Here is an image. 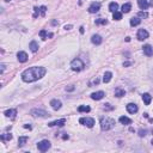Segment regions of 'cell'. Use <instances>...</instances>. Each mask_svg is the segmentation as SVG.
I'll return each instance as SVG.
<instances>
[{
	"label": "cell",
	"instance_id": "obj_34",
	"mask_svg": "<svg viewBox=\"0 0 153 153\" xmlns=\"http://www.w3.org/2000/svg\"><path fill=\"white\" fill-rule=\"evenodd\" d=\"M34 10H35V13H34V18H37L38 17V14H40V7H34Z\"/></svg>",
	"mask_w": 153,
	"mask_h": 153
},
{
	"label": "cell",
	"instance_id": "obj_27",
	"mask_svg": "<svg viewBox=\"0 0 153 153\" xmlns=\"http://www.w3.org/2000/svg\"><path fill=\"white\" fill-rule=\"evenodd\" d=\"M1 140H3V141H10V140H12V134H10V133L1 134Z\"/></svg>",
	"mask_w": 153,
	"mask_h": 153
},
{
	"label": "cell",
	"instance_id": "obj_32",
	"mask_svg": "<svg viewBox=\"0 0 153 153\" xmlns=\"http://www.w3.org/2000/svg\"><path fill=\"white\" fill-rule=\"evenodd\" d=\"M96 24L98 25V24H108V20L106 19H102V18H99V19H96Z\"/></svg>",
	"mask_w": 153,
	"mask_h": 153
},
{
	"label": "cell",
	"instance_id": "obj_22",
	"mask_svg": "<svg viewBox=\"0 0 153 153\" xmlns=\"http://www.w3.org/2000/svg\"><path fill=\"white\" fill-rule=\"evenodd\" d=\"M117 10H119V4L117 3H110L109 4V11L110 12H116V11H117Z\"/></svg>",
	"mask_w": 153,
	"mask_h": 153
},
{
	"label": "cell",
	"instance_id": "obj_26",
	"mask_svg": "<svg viewBox=\"0 0 153 153\" xmlns=\"http://www.w3.org/2000/svg\"><path fill=\"white\" fill-rule=\"evenodd\" d=\"M26 141H28V136H20V137L18 139V146H19V147L24 146Z\"/></svg>",
	"mask_w": 153,
	"mask_h": 153
},
{
	"label": "cell",
	"instance_id": "obj_21",
	"mask_svg": "<svg viewBox=\"0 0 153 153\" xmlns=\"http://www.w3.org/2000/svg\"><path fill=\"white\" fill-rule=\"evenodd\" d=\"M111 78H113V73L108 71V72H105V73H104L103 81H104V83H109V81L111 80Z\"/></svg>",
	"mask_w": 153,
	"mask_h": 153
},
{
	"label": "cell",
	"instance_id": "obj_7",
	"mask_svg": "<svg viewBox=\"0 0 153 153\" xmlns=\"http://www.w3.org/2000/svg\"><path fill=\"white\" fill-rule=\"evenodd\" d=\"M146 38H148V31L145 30V29H139V31H137V40L144 41Z\"/></svg>",
	"mask_w": 153,
	"mask_h": 153
},
{
	"label": "cell",
	"instance_id": "obj_20",
	"mask_svg": "<svg viewBox=\"0 0 153 153\" xmlns=\"http://www.w3.org/2000/svg\"><path fill=\"white\" fill-rule=\"evenodd\" d=\"M119 121L121 122L122 125H130L132 123V120L129 119V117H127V116H121Z\"/></svg>",
	"mask_w": 153,
	"mask_h": 153
},
{
	"label": "cell",
	"instance_id": "obj_12",
	"mask_svg": "<svg viewBox=\"0 0 153 153\" xmlns=\"http://www.w3.org/2000/svg\"><path fill=\"white\" fill-rule=\"evenodd\" d=\"M66 123V119H60V120H56V121H53L48 123L49 127H54V126H57V127H62L63 125Z\"/></svg>",
	"mask_w": 153,
	"mask_h": 153
},
{
	"label": "cell",
	"instance_id": "obj_13",
	"mask_svg": "<svg viewBox=\"0 0 153 153\" xmlns=\"http://www.w3.org/2000/svg\"><path fill=\"white\" fill-rule=\"evenodd\" d=\"M137 110H139V108H137L136 104H134V103L127 104V111L129 114H135V113H137Z\"/></svg>",
	"mask_w": 153,
	"mask_h": 153
},
{
	"label": "cell",
	"instance_id": "obj_3",
	"mask_svg": "<svg viewBox=\"0 0 153 153\" xmlns=\"http://www.w3.org/2000/svg\"><path fill=\"white\" fill-rule=\"evenodd\" d=\"M85 67L84 62L81 61L80 59H74L71 62V68L73 69V71H77V72H80V71H83Z\"/></svg>",
	"mask_w": 153,
	"mask_h": 153
},
{
	"label": "cell",
	"instance_id": "obj_19",
	"mask_svg": "<svg viewBox=\"0 0 153 153\" xmlns=\"http://www.w3.org/2000/svg\"><path fill=\"white\" fill-rule=\"evenodd\" d=\"M29 48H30V50H31L32 53H36L38 50V44L36 41H31L30 42V46H29Z\"/></svg>",
	"mask_w": 153,
	"mask_h": 153
},
{
	"label": "cell",
	"instance_id": "obj_28",
	"mask_svg": "<svg viewBox=\"0 0 153 153\" xmlns=\"http://www.w3.org/2000/svg\"><path fill=\"white\" fill-rule=\"evenodd\" d=\"M126 94V91L125 90H122V89H116L115 90V96L116 97H123Z\"/></svg>",
	"mask_w": 153,
	"mask_h": 153
},
{
	"label": "cell",
	"instance_id": "obj_1",
	"mask_svg": "<svg viewBox=\"0 0 153 153\" xmlns=\"http://www.w3.org/2000/svg\"><path fill=\"white\" fill-rule=\"evenodd\" d=\"M47 73V69L44 67H38V66H34V67H30V68L25 69L24 72L22 73V79L25 83H32V81H36L38 79L43 78Z\"/></svg>",
	"mask_w": 153,
	"mask_h": 153
},
{
	"label": "cell",
	"instance_id": "obj_2",
	"mask_svg": "<svg viewBox=\"0 0 153 153\" xmlns=\"http://www.w3.org/2000/svg\"><path fill=\"white\" fill-rule=\"evenodd\" d=\"M115 126V120L110 117H102L100 119V128L102 130H109Z\"/></svg>",
	"mask_w": 153,
	"mask_h": 153
},
{
	"label": "cell",
	"instance_id": "obj_43",
	"mask_svg": "<svg viewBox=\"0 0 153 153\" xmlns=\"http://www.w3.org/2000/svg\"><path fill=\"white\" fill-rule=\"evenodd\" d=\"M80 32L81 34H84V28H83V26H80Z\"/></svg>",
	"mask_w": 153,
	"mask_h": 153
},
{
	"label": "cell",
	"instance_id": "obj_29",
	"mask_svg": "<svg viewBox=\"0 0 153 153\" xmlns=\"http://www.w3.org/2000/svg\"><path fill=\"white\" fill-rule=\"evenodd\" d=\"M40 36H41V38H42L43 41H46L48 37H49V34H47L46 30H41V31H40Z\"/></svg>",
	"mask_w": 153,
	"mask_h": 153
},
{
	"label": "cell",
	"instance_id": "obj_9",
	"mask_svg": "<svg viewBox=\"0 0 153 153\" xmlns=\"http://www.w3.org/2000/svg\"><path fill=\"white\" fill-rule=\"evenodd\" d=\"M100 9V4L99 3H92L90 5V7H89V12L90 13H96L98 12Z\"/></svg>",
	"mask_w": 153,
	"mask_h": 153
},
{
	"label": "cell",
	"instance_id": "obj_39",
	"mask_svg": "<svg viewBox=\"0 0 153 153\" xmlns=\"http://www.w3.org/2000/svg\"><path fill=\"white\" fill-rule=\"evenodd\" d=\"M65 29L66 30H71V29H72V25H65Z\"/></svg>",
	"mask_w": 153,
	"mask_h": 153
},
{
	"label": "cell",
	"instance_id": "obj_4",
	"mask_svg": "<svg viewBox=\"0 0 153 153\" xmlns=\"http://www.w3.org/2000/svg\"><path fill=\"white\" fill-rule=\"evenodd\" d=\"M30 115L34 116V117H48V116H50L46 110L42 109H32L30 111Z\"/></svg>",
	"mask_w": 153,
	"mask_h": 153
},
{
	"label": "cell",
	"instance_id": "obj_11",
	"mask_svg": "<svg viewBox=\"0 0 153 153\" xmlns=\"http://www.w3.org/2000/svg\"><path fill=\"white\" fill-rule=\"evenodd\" d=\"M142 50H144V54L146 56H152L153 55V48L151 47L150 44H145L142 47Z\"/></svg>",
	"mask_w": 153,
	"mask_h": 153
},
{
	"label": "cell",
	"instance_id": "obj_42",
	"mask_svg": "<svg viewBox=\"0 0 153 153\" xmlns=\"http://www.w3.org/2000/svg\"><path fill=\"white\" fill-rule=\"evenodd\" d=\"M148 4H150L151 7H153V0H150V3H148Z\"/></svg>",
	"mask_w": 153,
	"mask_h": 153
},
{
	"label": "cell",
	"instance_id": "obj_38",
	"mask_svg": "<svg viewBox=\"0 0 153 153\" xmlns=\"http://www.w3.org/2000/svg\"><path fill=\"white\" fill-rule=\"evenodd\" d=\"M132 65V62L130 61H127V62H123V66H125V67H128V66H130Z\"/></svg>",
	"mask_w": 153,
	"mask_h": 153
},
{
	"label": "cell",
	"instance_id": "obj_8",
	"mask_svg": "<svg viewBox=\"0 0 153 153\" xmlns=\"http://www.w3.org/2000/svg\"><path fill=\"white\" fill-rule=\"evenodd\" d=\"M105 96L103 91H97V92H93V93H91V98L93 100H100L103 97Z\"/></svg>",
	"mask_w": 153,
	"mask_h": 153
},
{
	"label": "cell",
	"instance_id": "obj_47",
	"mask_svg": "<svg viewBox=\"0 0 153 153\" xmlns=\"http://www.w3.org/2000/svg\"><path fill=\"white\" fill-rule=\"evenodd\" d=\"M152 134H153V129H152Z\"/></svg>",
	"mask_w": 153,
	"mask_h": 153
},
{
	"label": "cell",
	"instance_id": "obj_44",
	"mask_svg": "<svg viewBox=\"0 0 153 153\" xmlns=\"http://www.w3.org/2000/svg\"><path fill=\"white\" fill-rule=\"evenodd\" d=\"M62 137H63V139H65V140H66V139H68V135H67V134H65Z\"/></svg>",
	"mask_w": 153,
	"mask_h": 153
},
{
	"label": "cell",
	"instance_id": "obj_30",
	"mask_svg": "<svg viewBox=\"0 0 153 153\" xmlns=\"http://www.w3.org/2000/svg\"><path fill=\"white\" fill-rule=\"evenodd\" d=\"M113 18L115 19V20H120V19H122V13L119 12V11H116V12H114Z\"/></svg>",
	"mask_w": 153,
	"mask_h": 153
},
{
	"label": "cell",
	"instance_id": "obj_25",
	"mask_svg": "<svg viewBox=\"0 0 153 153\" xmlns=\"http://www.w3.org/2000/svg\"><path fill=\"white\" fill-rule=\"evenodd\" d=\"M90 106L89 105H80L78 108V111L79 113H90Z\"/></svg>",
	"mask_w": 153,
	"mask_h": 153
},
{
	"label": "cell",
	"instance_id": "obj_31",
	"mask_svg": "<svg viewBox=\"0 0 153 153\" xmlns=\"http://www.w3.org/2000/svg\"><path fill=\"white\" fill-rule=\"evenodd\" d=\"M137 17H141V18H147L148 17V13L146 11H140V12L137 13Z\"/></svg>",
	"mask_w": 153,
	"mask_h": 153
},
{
	"label": "cell",
	"instance_id": "obj_45",
	"mask_svg": "<svg viewBox=\"0 0 153 153\" xmlns=\"http://www.w3.org/2000/svg\"><path fill=\"white\" fill-rule=\"evenodd\" d=\"M150 122H151V123H153V119H151V120H150Z\"/></svg>",
	"mask_w": 153,
	"mask_h": 153
},
{
	"label": "cell",
	"instance_id": "obj_23",
	"mask_svg": "<svg viewBox=\"0 0 153 153\" xmlns=\"http://www.w3.org/2000/svg\"><path fill=\"white\" fill-rule=\"evenodd\" d=\"M141 23V19L139 18V17H133V18L130 19V25L132 26H136V25H139Z\"/></svg>",
	"mask_w": 153,
	"mask_h": 153
},
{
	"label": "cell",
	"instance_id": "obj_18",
	"mask_svg": "<svg viewBox=\"0 0 153 153\" xmlns=\"http://www.w3.org/2000/svg\"><path fill=\"white\" fill-rule=\"evenodd\" d=\"M142 100H144V103L146 104V105H150L151 100H152V97H151L150 93H142Z\"/></svg>",
	"mask_w": 153,
	"mask_h": 153
},
{
	"label": "cell",
	"instance_id": "obj_36",
	"mask_svg": "<svg viewBox=\"0 0 153 153\" xmlns=\"http://www.w3.org/2000/svg\"><path fill=\"white\" fill-rule=\"evenodd\" d=\"M103 109H104V110H113L114 108L110 105L109 103H106V104H104V108H103Z\"/></svg>",
	"mask_w": 153,
	"mask_h": 153
},
{
	"label": "cell",
	"instance_id": "obj_5",
	"mask_svg": "<svg viewBox=\"0 0 153 153\" xmlns=\"http://www.w3.org/2000/svg\"><path fill=\"white\" fill-rule=\"evenodd\" d=\"M50 146H52V144H50V141H48V140H42V141H40V142H37V148L41 152L48 151L50 148Z\"/></svg>",
	"mask_w": 153,
	"mask_h": 153
},
{
	"label": "cell",
	"instance_id": "obj_24",
	"mask_svg": "<svg viewBox=\"0 0 153 153\" xmlns=\"http://www.w3.org/2000/svg\"><path fill=\"white\" fill-rule=\"evenodd\" d=\"M130 10H132V5L129 3L123 4V5H122V12L123 13H128Z\"/></svg>",
	"mask_w": 153,
	"mask_h": 153
},
{
	"label": "cell",
	"instance_id": "obj_46",
	"mask_svg": "<svg viewBox=\"0 0 153 153\" xmlns=\"http://www.w3.org/2000/svg\"><path fill=\"white\" fill-rule=\"evenodd\" d=\"M5 1H6V3H9V1H10V0H5Z\"/></svg>",
	"mask_w": 153,
	"mask_h": 153
},
{
	"label": "cell",
	"instance_id": "obj_40",
	"mask_svg": "<svg viewBox=\"0 0 153 153\" xmlns=\"http://www.w3.org/2000/svg\"><path fill=\"white\" fill-rule=\"evenodd\" d=\"M52 25H59V23L56 20H52Z\"/></svg>",
	"mask_w": 153,
	"mask_h": 153
},
{
	"label": "cell",
	"instance_id": "obj_33",
	"mask_svg": "<svg viewBox=\"0 0 153 153\" xmlns=\"http://www.w3.org/2000/svg\"><path fill=\"white\" fill-rule=\"evenodd\" d=\"M46 11H47V7H46V6H41L40 7V12H41V16H42V17H44Z\"/></svg>",
	"mask_w": 153,
	"mask_h": 153
},
{
	"label": "cell",
	"instance_id": "obj_35",
	"mask_svg": "<svg viewBox=\"0 0 153 153\" xmlns=\"http://www.w3.org/2000/svg\"><path fill=\"white\" fill-rule=\"evenodd\" d=\"M147 134V130L146 129H140V130H139V136H145V135Z\"/></svg>",
	"mask_w": 153,
	"mask_h": 153
},
{
	"label": "cell",
	"instance_id": "obj_10",
	"mask_svg": "<svg viewBox=\"0 0 153 153\" xmlns=\"http://www.w3.org/2000/svg\"><path fill=\"white\" fill-rule=\"evenodd\" d=\"M50 105H52V108H53L54 110H59V109H61L62 103H61V100H59V99H52L50 100Z\"/></svg>",
	"mask_w": 153,
	"mask_h": 153
},
{
	"label": "cell",
	"instance_id": "obj_14",
	"mask_svg": "<svg viewBox=\"0 0 153 153\" xmlns=\"http://www.w3.org/2000/svg\"><path fill=\"white\" fill-rule=\"evenodd\" d=\"M17 59H18L19 62H26L28 61V54L25 52H19L17 54Z\"/></svg>",
	"mask_w": 153,
	"mask_h": 153
},
{
	"label": "cell",
	"instance_id": "obj_37",
	"mask_svg": "<svg viewBox=\"0 0 153 153\" xmlns=\"http://www.w3.org/2000/svg\"><path fill=\"white\" fill-rule=\"evenodd\" d=\"M74 86H73V85H68V86H67V88H66V91H74Z\"/></svg>",
	"mask_w": 153,
	"mask_h": 153
},
{
	"label": "cell",
	"instance_id": "obj_17",
	"mask_svg": "<svg viewBox=\"0 0 153 153\" xmlns=\"http://www.w3.org/2000/svg\"><path fill=\"white\" fill-rule=\"evenodd\" d=\"M137 5H139V7L141 10H147L148 6H150V4H148L147 0H137Z\"/></svg>",
	"mask_w": 153,
	"mask_h": 153
},
{
	"label": "cell",
	"instance_id": "obj_6",
	"mask_svg": "<svg viewBox=\"0 0 153 153\" xmlns=\"http://www.w3.org/2000/svg\"><path fill=\"white\" fill-rule=\"evenodd\" d=\"M79 123L86 126V127H89V128H92V127L94 126V120L91 119V117H81V119L79 120Z\"/></svg>",
	"mask_w": 153,
	"mask_h": 153
},
{
	"label": "cell",
	"instance_id": "obj_16",
	"mask_svg": "<svg viewBox=\"0 0 153 153\" xmlns=\"http://www.w3.org/2000/svg\"><path fill=\"white\" fill-rule=\"evenodd\" d=\"M91 42L93 44H96V46H99V44L103 42V38L100 37L99 35H93V36L91 37Z\"/></svg>",
	"mask_w": 153,
	"mask_h": 153
},
{
	"label": "cell",
	"instance_id": "obj_41",
	"mask_svg": "<svg viewBox=\"0 0 153 153\" xmlns=\"http://www.w3.org/2000/svg\"><path fill=\"white\" fill-rule=\"evenodd\" d=\"M24 128H26V129H31V126H30V125H24Z\"/></svg>",
	"mask_w": 153,
	"mask_h": 153
},
{
	"label": "cell",
	"instance_id": "obj_15",
	"mask_svg": "<svg viewBox=\"0 0 153 153\" xmlns=\"http://www.w3.org/2000/svg\"><path fill=\"white\" fill-rule=\"evenodd\" d=\"M4 115L6 116V117H10V119H16V115H17V110L16 109H9L6 110L5 113H4Z\"/></svg>",
	"mask_w": 153,
	"mask_h": 153
}]
</instances>
